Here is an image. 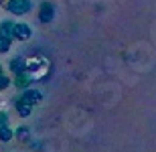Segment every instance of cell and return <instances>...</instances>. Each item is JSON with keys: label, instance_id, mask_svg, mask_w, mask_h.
<instances>
[{"label": "cell", "instance_id": "4fadbf2b", "mask_svg": "<svg viewBox=\"0 0 156 152\" xmlns=\"http://www.w3.org/2000/svg\"><path fill=\"white\" fill-rule=\"evenodd\" d=\"M6 126H8V114L0 111V128H6Z\"/></svg>", "mask_w": 156, "mask_h": 152}, {"label": "cell", "instance_id": "277c9868", "mask_svg": "<svg viewBox=\"0 0 156 152\" xmlns=\"http://www.w3.org/2000/svg\"><path fill=\"white\" fill-rule=\"evenodd\" d=\"M20 100H24L27 104H30V105H35V104H39V101L43 100V94H41L39 89H33V87H29V89H24V91H23V95H20Z\"/></svg>", "mask_w": 156, "mask_h": 152}, {"label": "cell", "instance_id": "7a4b0ae2", "mask_svg": "<svg viewBox=\"0 0 156 152\" xmlns=\"http://www.w3.org/2000/svg\"><path fill=\"white\" fill-rule=\"evenodd\" d=\"M30 37H33V30H30L29 24L24 23H16L14 24V33H12V39H16V41H29Z\"/></svg>", "mask_w": 156, "mask_h": 152}, {"label": "cell", "instance_id": "9c48e42d", "mask_svg": "<svg viewBox=\"0 0 156 152\" xmlns=\"http://www.w3.org/2000/svg\"><path fill=\"white\" fill-rule=\"evenodd\" d=\"M30 136V130L27 128V126H20V128H16V132H14V138H18L20 142H27Z\"/></svg>", "mask_w": 156, "mask_h": 152}, {"label": "cell", "instance_id": "9a60e30c", "mask_svg": "<svg viewBox=\"0 0 156 152\" xmlns=\"http://www.w3.org/2000/svg\"><path fill=\"white\" fill-rule=\"evenodd\" d=\"M0 73H4V71H2V65H0Z\"/></svg>", "mask_w": 156, "mask_h": 152}, {"label": "cell", "instance_id": "52a82bcc", "mask_svg": "<svg viewBox=\"0 0 156 152\" xmlns=\"http://www.w3.org/2000/svg\"><path fill=\"white\" fill-rule=\"evenodd\" d=\"M16 111H18V114H20L23 118H29V116H30V111H33V105L27 104L24 100H18V101H16Z\"/></svg>", "mask_w": 156, "mask_h": 152}, {"label": "cell", "instance_id": "5b68a950", "mask_svg": "<svg viewBox=\"0 0 156 152\" xmlns=\"http://www.w3.org/2000/svg\"><path fill=\"white\" fill-rule=\"evenodd\" d=\"M33 83V77H30L29 71H24V73H18L16 77H14V85H16L18 89H29V85Z\"/></svg>", "mask_w": 156, "mask_h": 152}, {"label": "cell", "instance_id": "7c38bea8", "mask_svg": "<svg viewBox=\"0 0 156 152\" xmlns=\"http://www.w3.org/2000/svg\"><path fill=\"white\" fill-rule=\"evenodd\" d=\"M6 87H10V77H6L4 73H0V91Z\"/></svg>", "mask_w": 156, "mask_h": 152}, {"label": "cell", "instance_id": "3957f363", "mask_svg": "<svg viewBox=\"0 0 156 152\" xmlns=\"http://www.w3.org/2000/svg\"><path fill=\"white\" fill-rule=\"evenodd\" d=\"M55 18V6L51 4V2H43L39 8V20L43 24H49Z\"/></svg>", "mask_w": 156, "mask_h": 152}, {"label": "cell", "instance_id": "6da1fadb", "mask_svg": "<svg viewBox=\"0 0 156 152\" xmlns=\"http://www.w3.org/2000/svg\"><path fill=\"white\" fill-rule=\"evenodd\" d=\"M4 8L10 12V14H14V16H23V14L30 12L33 4H30V0H6Z\"/></svg>", "mask_w": 156, "mask_h": 152}, {"label": "cell", "instance_id": "5bb4252c", "mask_svg": "<svg viewBox=\"0 0 156 152\" xmlns=\"http://www.w3.org/2000/svg\"><path fill=\"white\" fill-rule=\"evenodd\" d=\"M4 2H6V0H0V4H4Z\"/></svg>", "mask_w": 156, "mask_h": 152}, {"label": "cell", "instance_id": "8fae6325", "mask_svg": "<svg viewBox=\"0 0 156 152\" xmlns=\"http://www.w3.org/2000/svg\"><path fill=\"white\" fill-rule=\"evenodd\" d=\"M10 43H12V39L0 35V53H8L10 51Z\"/></svg>", "mask_w": 156, "mask_h": 152}, {"label": "cell", "instance_id": "30bf717a", "mask_svg": "<svg viewBox=\"0 0 156 152\" xmlns=\"http://www.w3.org/2000/svg\"><path fill=\"white\" fill-rule=\"evenodd\" d=\"M12 138H14V132L8 126L6 128H0V142H10Z\"/></svg>", "mask_w": 156, "mask_h": 152}, {"label": "cell", "instance_id": "ba28073f", "mask_svg": "<svg viewBox=\"0 0 156 152\" xmlns=\"http://www.w3.org/2000/svg\"><path fill=\"white\" fill-rule=\"evenodd\" d=\"M12 33H14V23H10V20H4V23L0 24V35H2V37H8V39H12Z\"/></svg>", "mask_w": 156, "mask_h": 152}, {"label": "cell", "instance_id": "8992f818", "mask_svg": "<svg viewBox=\"0 0 156 152\" xmlns=\"http://www.w3.org/2000/svg\"><path fill=\"white\" fill-rule=\"evenodd\" d=\"M8 67H10V71L14 73V75H18V73H24V71H27V61L20 59V57H16V59H12V61H10Z\"/></svg>", "mask_w": 156, "mask_h": 152}]
</instances>
